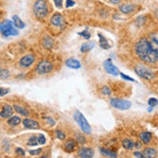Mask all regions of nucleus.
Wrapping results in <instances>:
<instances>
[{"instance_id":"nucleus-1","label":"nucleus","mask_w":158,"mask_h":158,"mask_svg":"<svg viewBox=\"0 0 158 158\" xmlns=\"http://www.w3.org/2000/svg\"><path fill=\"white\" fill-rule=\"evenodd\" d=\"M135 50L139 58L144 62L155 63L158 61V50L145 38L140 39L137 43Z\"/></svg>"},{"instance_id":"nucleus-2","label":"nucleus","mask_w":158,"mask_h":158,"mask_svg":"<svg viewBox=\"0 0 158 158\" xmlns=\"http://www.w3.org/2000/svg\"><path fill=\"white\" fill-rule=\"evenodd\" d=\"M13 23L9 19H6L0 23V33L4 36H16L19 34L18 30L14 28Z\"/></svg>"},{"instance_id":"nucleus-3","label":"nucleus","mask_w":158,"mask_h":158,"mask_svg":"<svg viewBox=\"0 0 158 158\" xmlns=\"http://www.w3.org/2000/svg\"><path fill=\"white\" fill-rule=\"evenodd\" d=\"M73 118L77 124L80 126L81 130L86 134H90L91 132V128L89 123L87 120L86 118L83 114L78 110H77L73 113Z\"/></svg>"},{"instance_id":"nucleus-4","label":"nucleus","mask_w":158,"mask_h":158,"mask_svg":"<svg viewBox=\"0 0 158 158\" xmlns=\"http://www.w3.org/2000/svg\"><path fill=\"white\" fill-rule=\"evenodd\" d=\"M33 11L37 18H44L48 14V8L45 0H37L34 3Z\"/></svg>"},{"instance_id":"nucleus-5","label":"nucleus","mask_w":158,"mask_h":158,"mask_svg":"<svg viewBox=\"0 0 158 158\" xmlns=\"http://www.w3.org/2000/svg\"><path fill=\"white\" fill-rule=\"evenodd\" d=\"M134 71L138 76L146 80H151L154 78L155 74L150 69L142 64H138L135 67Z\"/></svg>"},{"instance_id":"nucleus-6","label":"nucleus","mask_w":158,"mask_h":158,"mask_svg":"<svg viewBox=\"0 0 158 158\" xmlns=\"http://www.w3.org/2000/svg\"><path fill=\"white\" fill-rule=\"evenodd\" d=\"M110 105L116 109L120 110H127L131 107V103L129 100L120 98H112L110 100Z\"/></svg>"},{"instance_id":"nucleus-7","label":"nucleus","mask_w":158,"mask_h":158,"mask_svg":"<svg viewBox=\"0 0 158 158\" xmlns=\"http://www.w3.org/2000/svg\"><path fill=\"white\" fill-rule=\"evenodd\" d=\"M53 69V65L49 61L42 60L36 67V71L39 74H46L51 72Z\"/></svg>"},{"instance_id":"nucleus-8","label":"nucleus","mask_w":158,"mask_h":158,"mask_svg":"<svg viewBox=\"0 0 158 158\" xmlns=\"http://www.w3.org/2000/svg\"><path fill=\"white\" fill-rule=\"evenodd\" d=\"M103 67L108 73L111 74L113 76H117L119 74V70L112 63L110 59H108L105 61L103 63Z\"/></svg>"},{"instance_id":"nucleus-9","label":"nucleus","mask_w":158,"mask_h":158,"mask_svg":"<svg viewBox=\"0 0 158 158\" xmlns=\"http://www.w3.org/2000/svg\"><path fill=\"white\" fill-rule=\"evenodd\" d=\"M51 23L56 27L62 28L64 26V19L63 16L59 13H56L51 17Z\"/></svg>"},{"instance_id":"nucleus-10","label":"nucleus","mask_w":158,"mask_h":158,"mask_svg":"<svg viewBox=\"0 0 158 158\" xmlns=\"http://www.w3.org/2000/svg\"><path fill=\"white\" fill-rule=\"evenodd\" d=\"M78 155L81 158H92L94 151L91 148L82 147L78 151Z\"/></svg>"},{"instance_id":"nucleus-11","label":"nucleus","mask_w":158,"mask_h":158,"mask_svg":"<svg viewBox=\"0 0 158 158\" xmlns=\"http://www.w3.org/2000/svg\"><path fill=\"white\" fill-rule=\"evenodd\" d=\"M35 61L34 56L32 54L26 55L23 58H21L19 61L21 66L23 67H28L31 65Z\"/></svg>"},{"instance_id":"nucleus-12","label":"nucleus","mask_w":158,"mask_h":158,"mask_svg":"<svg viewBox=\"0 0 158 158\" xmlns=\"http://www.w3.org/2000/svg\"><path fill=\"white\" fill-rule=\"evenodd\" d=\"M23 125L26 128L31 130H36L39 127L37 121L32 119H29V118H26L23 120Z\"/></svg>"},{"instance_id":"nucleus-13","label":"nucleus","mask_w":158,"mask_h":158,"mask_svg":"<svg viewBox=\"0 0 158 158\" xmlns=\"http://www.w3.org/2000/svg\"><path fill=\"white\" fill-rule=\"evenodd\" d=\"M143 158H156L157 156V152L156 149L153 148H146L143 150Z\"/></svg>"},{"instance_id":"nucleus-14","label":"nucleus","mask_w":158,"mask_h":158,"mask_svg":"<svg viewBox=\"0 0 158 158\" xmlns=\"http://www.w3.org/2000/svg\"><path fill=\"white\" fill-rule=\"evenodd\" d=\"M13 114V109L11 106L9 105H6L3 107L1 112H0V116L4 118H8L11 117Z\"/></svg>"},{"instance_id":"nucleus-15","label":"nucleus","mask_w":158,"mask_h":158,"mask_svg":"<svg viewBox=\"0 0 158 158\" xmlns=\"http://www.w3.org/2000/svg\"><path fill=\"white\" fill-rule=\"evenodd\" d=\"M65 65L71 69H78L81 67V63L75 59H69L65 62Z\"/></svg>"},{"instance_id":"nucleus-16","label":"nucleus","mask_w":158,"mask_h":158,"mask_svg":"<svg viewBox=\"0 0 158 158\" xmlns=\"http://www.w3.org/2000/svg\"><path fill=\"white\" fill-rule=\"evenodd\" d=\"M152 135L151 132L149 131H144L139 134V138L141 141L145 144H148L151 141Z\"/></svg>"},{"instance_id":"nucleus-17","label":"nucleus","mask_w":158,"mask_h":158,"mask_svg":"<svg viewBox=\"0 0 158 158\" xmlns=\"http://www.w3.org/2000/svg\"><path fill=\"white\" fill-rule=\"evenodd\" d=\"M134 6L132 4H124L119 6V9L121 12L124 14H129L134 10Z\"/></svg>"},{"instance_id":"nucleus-18","label":"nucleus","mask_w":158,"mask_h":158,"mask_svg":"<svg viewBox=\"0 0 158 158\" xmlns=\"http://www.w3.org/2000/svg\"><path fill=\"white\" fill-rule=\"evenodd\" d=\"M12 19H13V24H14V26L16 28L19 29H22L25 28V23L21 19V18L18 16L17 15L13 16Z\"/></svg>"},{"instance_id":"nucleus-19","label":"nucleus","mask_w":158,"mask_h":158,"mask_svg":"<svg viewBox=\"0 0 158 158\" xmlns=\"http://www.w3.org/2000/svg\"><path fill=\"white\" fill-rule=\"evenodd\" d=\"M95 46V43L94 41H89L83 44L82 46H81L80 51L82 52H87L90 51Z\"/></svg>"},{"instance_id":"nucleus-20","label":"nucleus","mask_w":158,"mask_h":158,"mask_svg":"<svg viewBox=\"0 0 158 158\" xmlns=\"http://www.w3.org/2000/svg\"><path fill=\"white\" fill-rule=\"evenodd\" d=\"M76 146V143L72 139H68L64 144L65 150L68 152H72Z\"/></svg>"},{"instance_id":"nucleus-21","label":"nucleus","mask_w":158,"mask_h":158,"mask_svg":"<svg viewBox=\"0 0 158 158\" xmlns=\"http://www.w3.org/2000/svg\"><path fill=\"white\" fill-rule=\"evenodd\" d=\"M122 146L126 150H131L134 147V142L130 139L126 138L122 141Z\"/></svg>"},{"instance_id":"nucleus-22","label":"nucleus","mask_w":158,"mask_h":158,"mask_svg":"<svg viewBox=\"0 0 158 158\" xmlns=\"http://www.w3.org/2000/svg\"><path fill=\"white\" fill-rule=\"evenodd\" d=\"M98 36L99 37V42H100V47L102 48L103 49L107 50L108 49L110 46H109V43L107 41V39H106L103 36H102L101 34H98Z\"/></svg>"},{"instance_id":"nucleus-23","label":"nucleus","mask_w":158,"mask_h":158,"mask_svg":"<svg viewBox=\"0 0 158 158\" xmlns=\"http://www.w3.org/2000/svg\"><path fill=\"white\" fill-rule=\"evenodd\" d=\"M14 108L17 113H19L20 115H21L24 116H28L30 115L28 109H26L25 108H24L23 107L19 106V105H15Z\"/></svg>"},{"instance_id":"nucleus-24","label":"nucleus","mask_w":158,"mask_h":158,"mask_svg":"<svg viewBox=\"0 0 158 158\" xmlns=\"http://www.w3.org/2000/svg\"><path fill=\"white\" fill-rule=\"evenodd\" d=\"M21 121V120L19 116H13L10 118V119L8 120V123L10 126H17V125H18L19 124H20Z\"/></svg>"},{"instance_id":"nucleus-25","label":"nucleus","mask_w":158,"mask_h":158,"mask_svg":"<svg viewBox=\"0 0 158 158\" xmlns=\"http://www.w3.org/2000/svg\"><path fill=\"white\" fill-rule=\"evenodd\" d=\"M100 152L102 155L105 156H107V157L115 158L117 156L116 152H113V151H112L111 150H107V149H105V148H101L100 149Z\"/></svg>"},{"instance_id":"nucleus-26","label":"nucleus","mask_w":158,"mask_h":158,"mask_svg":"<svg viewBox=\"0 0 158 158\" xmlns=\"http://www.w3.org/2000/svg\"><path fill=\"white\" fill-rule=\"evenodd\" d=\"M27 144H28V145L30 146H37L38 144L37 138L36 137V136H32V137H30V138L29 139L28 142Z\"/></svg>"},{"instance_id":"nucleus-27","label":"nucleus","mask_w":158,"mask_h":158,"mask_svg":"<svg viewBox=\"0 0 158 158\" xmlns=\"http://www.w3.org/2000/svg\"><path fill=\"white\" fill-rule=\"evenodd\" d=\"M10 76V72L7 69H0V78L2 79H6Z\"/></svg>"},{"instance_id":"nucleus-28","label":"nucleus","mask_w":158,"mask_h":158,"mask_svg":"<svg viewBox=\"0 0 158 158\" xmlns=\"http://www.w3.org/2000/svg\"><path fill=\"white\" fill-rule=\"evenodd\" d=\"M148 104L149 106L151 108L155 107L158 105V100L156 98L151 97L150 98H149V100L148 101Z\"/></svg>"},{"instance_id":"nucleus-29","label":"nucleus","mask_w":158,"mask_h":158,"mask_svg":"<svg viewBox=\"0 0 158 158\" xmlns=\"http://www.w3.org/2000/svg\"><path fill=\"white\" fill-rule=\"evenodd\" d=\"M78 34L80 35V36H82L84 39H87V40H88V39H89L91 37V34L89 31H88L87 29L83 30L82 32L78 33Z\"/></svg>"},{"instance_id":"nucleus-30","label":"nucleus","mask_w":158,"mask_h":158,"mask_svg":"<svg viewBox=\"0 0 158 158\" xmlns=\"http://www.w3.org/2000/svg\"><path fill=\"white\" fill-rule=\"evenodd\" d=\"M44 45L46 47L50 48L53 45V41L50 37H47L44 39Z\"/></svg>"},{"instance_id":"nucleus-31","label":"nucleus","mask_w":158,"mask_h":158,"mask_svg":"<svg viewBox=\"0 0 158 158\" xmlns=\"http://www.w3.org/2000/svg\"><path fill=\"white\" fill-rule=\"evenodd\" d=\"M37 142L39 144H44L46 142L45 136L43 134H39L37 137Z\"/></svg>"},{"instance_id":"nucleus-32","label":"nucleus","mask_w":158,"mask_h":158,"mask_svg":"<svg viewBox=\"0 0 158 158\" xmlns=\"http://www.w3.org/2000/svg\"><path fill=\"white\" fill-rule=\"evenodd\" d=\"M55 134H56L57 138H58L59 139L62 140H62L65 139V134L64 132H62V131H59V130L56 131Z\"/></svg>"},{"instance_id":"nucleus-33","label":"nucleus","mask_w":158,"mask_h":158,"mask_svg":"<svg viewBox=\"0 0 158 158\" xmlns=\"http://www.w3.org/2000/svg\"><path fill=\"white\" fill-rule=\"evenodd\" d=\"M102 92L103 95H110L112 94L111 90L109 89V87L107 86H104L102 87Z\"/></svg>"},{"instance_id":"nucleus-34","label":"nucleus","mask_w":158,"mask_h":158,"mask_svg":"<svg viewBox=\"0 0 158 158\" xmlns=\"http://www.w3.org/2000/svg\"><path fill=\"white\" fill-rule=\"evenodd\" d=\"M9 92H10V90L6 88L0 87V96H3L4 95H7Z\"/></svg>"},{"instance_id":"nucleus-35","label":"nucleus","mask_w":158,"mask_h":158,"mask_svg":"<svg viewBox=\"0 0 158 158\" xmlns=\"http://www.w3.org/2000/svg\"><path fill=\"white\" fill-rule=\"evenodd\" d=\"M41 151H42V149L39 148V149H37V150H29V152L30 155H31L33 156H36L40 154Z\"/></svg>"},{"instance_id":"nucleus-36","label":"nucleus","mask_w":158,"mask_h":158,"mask_svg":"<svg viewBox=\"0 0 158 158\" xmlns=\"http://www.w3.org/2000/svg\"><path fill=\"white\" fill-rule=\"evenodd\" d=\"M120 76H121V77L123 79H124V80H128V81H130V82H134V79L133 78H131L130 76L126 75V74H125V73H120Z\"/></svg>"},{"instance_id":"nucleus-37","label":"nucleus","mask_w":158,"mask_h":158,"mask_svg":"<svg viewBox=\"0 0 158 158\" xmlns=\"http://www.w3.org/2000/svg\"><path fill=\"white\" fill-rule=\"evenodd\" d=\"M76 4V2L73 1V0H66V2H65V6L66 8H69L73 6Z\"/></svg>"},{"instance_id":"nucleus-38","label":"nucleus","mask_w":158,"mask_h":158,"mask_svg":"<svg viewBox=\"0 0 158 158\" xmlns=\"http://www.w3.org/2000/svg\"><path fill=\"white\" fill-rule=\"evenodd\" d=\"M55 5L57 8H62V5H63V1L62 0H53Z\"/></svg>"},{"instance_id":"nucleus-39","label":"nucleus","mask_w":158,"mask_h":158,"mask_svg":"<svg viewBox=\"0 0 158 158\" xmlns=\"http://www.w3.org/2000/svg\"><path fill=\"white\" fill-rule=\"evenodd\" d=\"M16 154L19 155H21V156H25V152L23 150V149L21 148H17L16 150Z\"/></svg>"},{"instance_id":"nucleus-40","label":"nucleus","mask_w":158,"mask_h":158,"mask_svg":"<svg viewBox=\"0 0 158 158\" xmlns=\"http://www.w3.org/2000/svg\"><path fill=\"white\" fill-rule=\"evenodd\" d=\"M134 147L137 149V150H139L142 148V143L140 141H137L136 143H134Z\"/></svg>"},{"instance_id":"nucleus-41","label":"nucleus","mask_w":158,"mask_h":158,"mask_svg":"<svg viewBox=\"0 0 158 158\" xmlns=\"http://www.w3.org/2000/svg\"><path fill=\"white\" fill-rule=\"evenodd\" d=\"M134 155L135 157H137V158H143L142 152H139V151H135L134 152Z\"/></svg>"},{"instance_id":"nucleus-42","label":"nucleus","mask_w":158,"mask_h":158,"mask_svg":"<svg viewBox=\"0 0 158 158\" xmlns=\"http://www.w3.org/2000/svg\"><path fill=\"white\" fill-rule=\"evenodd\" d=\"M77 139L78 140L79 143H82V144L84 143L85 142V138H83V137H79V138H78Z\"/></svg>"},{"instance_id":"nucleus-43","label":"nucleus","mask_w":158,"mask_h":158,"mask_svg":"<svg viewBox=\"0 0 158 158\" xmlns=\"http://www.w3.org/2000/svg\"><path fill=\"white\" fill-rule=\"evenodd\" d=\"M109 1H110L112 4H118L121 0H109Z\"/></svg>"},{"instance_id":"nucleus-44","label":"nucleus","mask_w":158,"mask_h":158,"mask_svg":"<svg viewBox=\"0 0 158 158\" xmlns=\"http://www.w3.org/2000/svg\"><path fill=\"white\" fill-rule=\"evenodd\" d=\"M47 118V120L48 121H49V123L52 124V125H55V121H54L53 120H52V118Z\"/></svg>"},{"instance_id":"nucleus-45","label":"nucleus","mask_w":158,"mask_h":158,"mask_svg":"<svg viewBox=\"0 0 158 158\" xmlns=\"http://www.w3.org/2000/svg\"><path fill=\"white\" fill-rule=\"evenodd\" d=\"M153 40H154V41L157 44V46H158V39H153Z\"/></svg>"},{"instance_id":"nucleus-46","label":"nucleus","mask_w":158,"mask_h":158,"mask_svg":"<svg viewBox=\"0 0 158 158\" xmlns=\"http://www.w3.org/2000/svg\"><path fill=\"white\" fill-rule=\"evenodd\" d=\"M40 158H47V156H46V155H43V156H42Z\"/></svg>"}]
</instances>
